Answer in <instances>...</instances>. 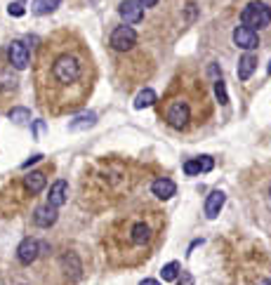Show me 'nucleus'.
Masks as SVG:
<instances>
[{"label":"nucleus","mask_w":271,"mask_h":285,"mask_svg":"<svg viewBox=\"0 0 271 285\" xmlns=\"http://www.w3.org/2000/svg\"><path fill=\"white\" fill-rule=\"evenodd\" d=\"M198 165H201V175H205V172H210L215 168V160L210 156H201L198 158Z\"/></svg>","instance_id":"23"},{"label":"nucleus","mask_w":271,"mask_h":285,"mask_svg":"<svg viewBox=\"0 0 271 285\" xmlns=\"http://www.w3.org/2000/svg\"><path fill=\"white\" fill-rule=\"evenodd\" d=\"M10 120H14L17 125H24V123H31V111L24 109V106H14V109L7 111Z\"/></svg>","instance_id":"20"},{"label":"nucleus","mask_w":271,"mask_h":285,"mask_svg":"<svg viewBox=\"0 0 271 285\" xmlns=\"http://www.w3.org/2000/svg\"><path fill=\"white\" fill-rule=\"evenodd\" d=\"M33 222H35V226H41V229H50V226L57 222V208L50 203L38 208L33 215Z\"/></svg>","instance_id":"12"},{"label":"nucleus","mask_w":271,"mask_h":285,"mask_svg":"<svg viewBox=\"0 0 271 285\" xmlns=\"http://www.w3.org/2000/svg\"><path fill=\"white\" fill-rule=\"evenodd\" d=\"M97 125V113H85V115H78L75 120L68 123V130L71 132H78V130H88V128H95Z\"/></svg>","instance_id":"17"},{"label":"nucleus","mask_w":271,"mask_h":285,"mask_svg":"<svg viewBox=\"0 0 271 285\" xmlns=\"http://www.w3.org/2000/svg\"><path fill=\"white\" fill-rule=\"evenodd\" d=\"M33 80L41 106L50 113H71L85 104L95 85V61L81 35L57 31L38 45Z\"/></svg>","instance_id":"1"},{"label":"nucleus","mask_w":271,"mask_h":285,"mask_svg":"<svg viewBox=\"0 0 271 285\" xmlns=\"http://www.w3.org/2000/svg\"><path fill=\"white\" fill-rule=\"evenodd\" d=\"M165 120L175 130H189L191 123H196L193 111H191V97L189 95H170L165 104Z\"/></svg>","instance_id":"3"},{"label":"nucleus","mask_w":271,"mask_h":285,"mask_svg":"<svg viewBox=\"0 0 271 285\" xmlns=\"http://www.w3.org/2000/svg\"><path fill=\"white\" fill-rule=\"evenodd\" d=\"M161 278H163V280H168V283H175V280L179 278V262H170V264L163 266Z\"/></svg>","instance_id":"21"},{"label":"nucleus","mask_w":271,"mask_h":285,"mask_svg":"<svg viewBox=\"0 0 271 285\" xmlns=\"http://www.w3.org/2000/svg\"><path fill=\"white\" fill-rule=\"evenodd\" d=\"M184 175H201L198 158H196V160H186V163H184Z\"/></svg>","instance_id":"24"},{"label":"nucleus","mask_w":271,"mask_h":285,"mask_svg":"<svg viewBox=\"0 0 271 285\" xmlns=\"http://www.w3.org/2000/svg\"><path fill=\"white\" fill-rule=\"evenodd\" d=\"M139 5L142 7H153V5H158V0H139Z\"/></svg>","instance_id":"27"},{"label":"nucleus","mask_w":271,"mask_h":285,"mask_svg":"<svg viewBox=\"0 0 271 285\" xmlns=\"http://www.w3.org/2000/svg\"><path fill=\"white\" fill-rule=\"evenodd\" d=\"M241 24L255 28V31L266 28L271 24V10L264 3H248L243 7V12H241Z\"/></svg>","instance_id":"4"},{"label":"nucleus","mask_w":271,"mask_h":285,"mask_svg":"<svg viewBox=\"0 0 271 285\" xmlns=\"http://www.w3.org/2000/svg\"><path fill=\"white\" fill-rule=\"evenodd\" d=\"M224 200H226V196H224L222 191H212L210 196H208V200H205V217L215 219L219 215V210L224 208Z\"/></svg>","instance_id":"13"},{"label":"nucleus","mask_w":271,"mask_h":285,"mask_svg":"<svg viewBox=\"0 0 271 285\" xmlns=\"http://www.w3.org/2000/svg\"><path fill=\"white\" fill-rule=\"evenodd\" d=\"M7 61H10V64L17 68V71H24V68H28V64H31L28 48L21 40H12L10 45H7Z\"/></svg>","instance_id":"6"},{"label":"nucleus","mask_w":271,"mask_h":285,"mask_svg":"<svg viewBox=\"0 0 271 285\" xmlns=\"http://www.w3.org/2000/svg\"><path fill=\"white\" fill-rule=\"evenodd\" d=\"M7 12L12 14V17H24V14H26V10H24V5H21V3H10Z\"/></svg>","instance_id":"25"},{"label":"nucleus","mask_w":271,"mask_h":285,"mask_svg":"<svg viewBox=\"0 0 271 285\" xmlns=\"http://www.w3.org/2000/svg\"><path fill=\"white\" fill-rule=\"evenodd\" d=\"M266 73H269V75H271V64H269V68H266Z\"/></svg>","instance_id":"28"},{"label":"nucleus","mask_w":271,"mask_h":285,"mask_svg":"<svg viewBox=\"0 0 271 285\" xmlns=\"http://www.w3.org/2000/svg\"><path fill=\"white\" fill-rule=\"evenodd\" d=\"M111 48L115 52H130V50L137 45V31L128 24H123V26H115L113 33H111Z\"/></svg>","instance_id":"5"},{"label":"nucleus","mask_w":271,"mask_h":285,"mask_svg":"<svg viewBox=\"0 0 271 285\" xmlns=\"http://www.w3.org/2000/svg\"><path fill=\"white\" fill-rule=\"evenodd\" d=\"M61 269L66 271V276L71 273V278H78L83 271V264H81V259H78V255H75V252H66V255L61 257Z\"/></svg>","instance_id":"14"},{"label":"nucleus","mask_w":271,"mask_h":285,"mask_svg":"<svg viewBox=\"0 0 271 285\" xmlns=\"http://www.w3.org/2000/svg\"><path fill=\"white\" fill-rule=\"evenodd\" d=\"M45 182H48V179H45V175H43V172H31V175H26L24 177V184H26V191L28 193H41L43 189H45Z\"/></svg>","instance_id":"16"},{"label":"nucleus","mask_w":271,"mask_h":285,"mask_svg":"<svg viewBox=\"0 0 271 285\" xmlns=\"http://www.w3.org/2000/svg\"><path fill=\"white\" fill-rule=\"evenodd\" d=\"M215 95H217V102L222 104V106H226V104H229V95H226V85H224L222 78H217V80H215Z\"/></svg>","instance_id":"22"},{"label":"nucleus","mask_w":271,"mask_h":285,"mask_svg":"<svg viewBox=\"0 0 271 285\" xmlns=\"http://www.w3.org/2000/svg\"><path fill=\"white\" fill-rule=\"evenodd\" d=\"M158 226L151 222L149 215L144 217H125L123 219V233L118 238L123 240V248H139V250L146 252L149 243L156 238ZM149 255V252H146Z\"/></svg>","instance_id":"2"},{"label":"nucleus","mask_w":271,"mask_h":285,"mask_svg":"<svg viewBox=\"0 0 271 285\" xmlns=\"http://www.w3.org/2000/svg\"><path fill=\"white\" fill-rule=\"evenodd\" d=\"M59 5H61V0H33V5H31V10H33V14L43 17V14L54 12V10H57Z\"/></svg>","instance_id":"18"},{"label":"nucleus","mask_w":271,"mask_h":285,"mask_svg":"<svg viewBox=\"0 0 271 285\" xmlns=\"http://www.w3.org/2000/svg\"><path fill=\"white\" fill-rule=\"evenodd\" d=\"M118 14L125 24H139L144 19V7L139 5V0H123L118 5Z\"/></svg>","instance_id":"9"},{"label":"nucleus","mask_w":271,"mask_h":285,"mask_svg":"<svg viewBox=\"0 0 271 285\" xmlns=\"http://www.w3.org/2000/svg\"><path fill=\"white\" fill-rule=\"evenodd\" d=\"M68 198V184L66 179H57L52 184V189H50V196H48V203L54 205V208H61V205L66 203Z\"/></svg>","instance_id":"11"},{"label":"nucleus","mask_w":271,"mask_h":285,"mask_svg":"<svg viewBox=\"0 0 271 285\" xmlns=\"http://www.w3.org/2000/svg\"><path fill=\"white\" fill-rule=\"evenodd\" d=\"M151 191H153L156 198L168 200V198H172L177 193V184L172 182V179H168V177H161V179H156V182L151 184Z\"/></svg>","instance_id":"10"},{"label":"nucleus","mask_w":271,"mask_h":285,"mask_svg":"<svg viewBox=\"0 0 271 285\" xmlns=\"http://www.w3.org/2000/svg\"><path fill=\"white\" fill-rule=\"evenodd\" d=\"M38 160H43V156H41V153H35V156H31V158H28V160H26V163L21 165V168L26 170V168H31V165H33V163H38Z\"/></svg>","instance_id":"26"},{"label":"nucleus","mask_w":271,"mask_h":285,"mask_svg":"<svg viewBox=\"0 0 271 285\" xmlns=\"http://www.w3.org/2000/svg\"><path fill=\"white\" fill-rule=\"evenodd\" d=\"M257 68V57L255 55H243L238 61V80L245 83L252 75V71Z\"/></svg>","instance_id":"15"},{"label":"nucleus","mask_w":271,"mask_h":285,"mask_svg":"<svg viewBox=\"0 0 271 285\" xmlns=\"http://www.w3.org/2000/svg\"><path fill=\"white\" fill-rule=\"evenodd\" d=\"M234 43H236V48H241V50H257V45H259V38H257V31L255 28H250V26H238L236 31H234Z\"/></svg>","instance_id":"7"},{"label":"nucleus","mask_w":271,"mask_h":285,"mask_svg":"<svg viewBox=\"0 0 271 285\" xmlns=\"http://www.w3.org/2000/svg\"><path fill=\"white\" fill-rule=\"evenodd\" d=\"M156 104V92L151 88H146V90H142L139 95L135 97V109L139 111V109H146V106H153Z\"/></svg>","instance_id":"19"},{"label":"nucleus","mask_w":271,"mask_h":285,"mask_svg":"<svg viewBox=\"0 0 271 285\" xmlns=\"http://www.w3.org/2000/svg\"><path fill=\"white\" fill-rule=\"evenodd\" d=\"M41 255V243L35 240V238H24L17 248V259H19L21 264H33L35 259Z\"/></svg>","instance_id":"8"}]
</instances>
